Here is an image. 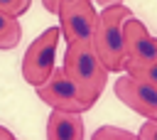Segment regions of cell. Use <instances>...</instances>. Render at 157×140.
Returning a JSON list of instances; mask_svg holds the SVG:
<instances>
[{"instance_id": "cell-1", "label": "cell", "mask_w": 157, "mask_h": 140, "mask_svg": "<svg viewBox=\"0 0 157 140\" xmlns=\"http://www.w3.org/2000/svg\"><path fill=\"white\" fill-rule=\"evenodd\" d=\"M61 69H64L66 79L71 81L76 96L86 106V111L93 108L96 101L101 98L103 88H105L108 69L101 64L91 42H71L64 52V66Z\"/></svg>"}, {"instance_id": "cell-2", "label": "cell", "mask_w": 157, "mask_h": 140, "mask_svg": "<svg viewBox=\"0 0 157 140\" xmlns=\"http://www.w3.org/2000/svg\"><path fill=\"white\" fill-rule=\"evenodd\" d=\"M132 17V10L123 2L105 5L98 12V25L91 37V47L98 54L101 64L108 71H123L125 64V47H123V22Z\"/></svg>"}, {"instance_id": "cell-3", "label": "cell", "mask_w": 157, "mask_h": 140, "mask_svg": "<svg viewBox=\"0 0 157 140\" xmlns=\"http://www.w3.org/2000/svg\"><path fill=\"white\" fill-rule=\"evenodd\" d=\"M56 47H59V27H47L25 52L22 56V79L29 86H39L54 69V59H56Z\"/></svg>"}, {"instance_id": "cell-4", "label": "cell", "mask_w": 157, "mask_h": 140, "mask_svg": "<svg viewBox=\"0 0 157 140\" xmlns=\"http://www.w3.org/2000/svg\"><path fill=\"white\" fill-rule=\"evenodd\" d=\"M59 29L66 44L71 42H91L93 29L98 25V10L91 0H74L59 10Z\"/></svg>"}, {"instance_id": "cell-5", "label": "cell", "mask_w": 157, "mask_h": 140, "mask_svg": "<svg viewBox=\"0 0 157 140\" xmlns=\"http://www.w3.org/2000/svg\"><path fill=\"white\" fill-rule=\"evenodd\" d=\"M37 96L39 101H44L49 108H59V111H74V113H83L86 106L81 103V98L76 96L71 81L66 79L61 66H54L52 74L37 86Z\"/></svg>"}, {"instance_id": "cell-6", "label": "cell", "mask_w": 157, "mask_h": 140, "mask_svg": "<svg viewBox=\"0 0 157 140\" xmlns=\"http://www.w3.org/2000/svg\"><path fill=\"white\" fill-rule=\"evenodd\" d=\"M123 47H125V61L130 64L157 61V37H152L137 17H128L123 22Z\"/></svg>"}, {"instance_id": "cell-7", "label": "cell", "mask_w": 157, "mask_h": 140, "mask_svg": "<svg viewBox=\"0 0 157 140\" xmlns=\"http://www.w3.org/2000/svg\"><path fill=\"white\" fill-rule=\"evenodd\" d=\"M113 91H115V98L123 101L130 111H135L145 118H157V88L125 74L115 81Z\"/></svg>"}, {"instance_id": "cell-8", "label": "cell", "mask_w": 157, "mask_h": 140, "mask_svg": "<svg viewBox=\"0 0 157 140\" xmlns=\"http://www.w3.org/2000/svg\"><path fill=\"white\" fill-rule=\"evenodd\" d=\"M47 140H83L81 113L52 108V113L47 118Z\"/></svg>"}, {"instance_id": "cell-9", "label": "cell", "mask_w": 157, "mask_h": 140, "mask_svg": "<svg viewBox=\"0 0 157 140\" xmlns=\"http://www.w3.org/2000/svg\"><path fill=\"white\" fill-rule=\"evenodd\" d=\"M22 39V27H20V20L7 15V12H0V49L7 52V49H15Z\"/></svg>"}, {"instance_id": "cell-10", "label": "cell", "mask_w": 157, "mask_h": 140, "mask_svg": "<svg viewBox=\"0 0 157 140\" xmlns=\"http://www.w3.org/2000/svg\"><path fill=\"white\" fill-rule=\"evenodd\" d=\"M123 71L128 76H132V79H137V81L157 88V61H152V64H130V61H125Z\"/></svg>"}, {"instance_id": "cell-11", "label": "cell", "mask_w": 157, "mask_h": 140, "mask_svg": "<svg viewBox=\"0 0 157 140\" xmlns=\"http://www.w3.org/2000/svg\"><path fill=\"white\" fill-rule=\"evenodd\" d=\"M91 140H140L135 133L125 130V128H115V125H101L96 128V133L91 135Z\"/></svg>"}, {"instance_id": "cell-12", "label": "cell", "mask_w": 157, "mask_h": 140, "mask_svg": "<svg viewBox=\"0 0 157 140\" xmlns=\"http://www.w3.org/2000/svg\"><path fill=\"white\" fill-rule=\"evenodd\" d=\"M32 0H0V12H7L12 17H20L29 10Z\"/></svg>"}, {"instance_id": "cell-13", "label": "cell", "mask_w": 157, "mask_h": 140, "mask_svg": "<svg viewBox=\"0 0 157 140\" xmlns=\"http://www.w3.org/2000/svg\"><path fill=\"white\" fill-rule=\"evenodd\" d=\"M140 140H157V118H147V123L137 130Z\"/></svg>"}, {"instance_id": "cell-14", "label": "cell", "mask_w": 157, "mask_h": 140, "mask_svg": "<svg viewBox=\"0 0 157 140\" xmlns=\"http://www.w3.org/2000/svg\"><path fill=\"white\" fill-rule=\"evenodd\" d=\"M69 2H74V0H42L44 10L52 12V15H59V10H61L64 5H69Z\"/></svg>"}, {"instance_id": "cell-15", "label": "cell", "mask_w": 157, "mask_h": 140, "mask_svg": "<svg viewBox=\"0 0 157 140\" xmlns=\"http://www.w3.org/2000/svg\"><path fill=\"white\" fill-rule=\"evenodd\" d=\"M0 140H17V138H15V135H12L5 125H0Z\"/></svg>"}, {"instance_id": "cell-16", "label": "cell", "mask_w": 157, "mask_h": 140, "mask_svg": "<svg viewBox=\"0 0 157 140\" xmlns=\"http://www.w3.org/2000/svg\"><path fill=\"white\" fill-rule=\"evenodd\" d=\"M91 2H98L101 7H105V5H115V2H123V0H91Z\"/></svg>"}]
</instances>
